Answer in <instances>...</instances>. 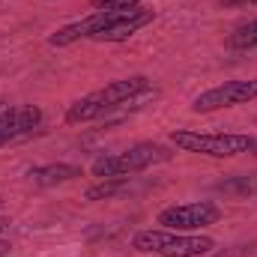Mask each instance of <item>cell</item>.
Wrapping results in <instances>:
<instances>
[{
    "label": "cell",
    "mask_w": 257,
    "mask_h": 257,
    "mask_svg": "<svg viewBox=\"0 0 257 257\" xmlns=\"http://www.w3.org/2000/svg\"><path fill=\"white\" fill-rule=\"evenodd\" d=\"M6 108H9V105H6V102H3V99H0V114H3V111H6Z\"/></svg>",
    "instance_id": "cell-16"
},
{
    "label": "cell",
    "mask_w": 257,
    "mask_h": 257,
    "mask_svg": "<svg viewBox=\"0 0 257 257\" xmlns=\"http://www.w3.org/2000/svg\"><path fill=\"white\" fill-rule=\"evenodd\" d=\"M254 141L245 132H197V128H174L171 144L183 153L209 156V159H233L254 153Z\"/></svg>",
    "instance_id": "cell-2"
},
{
    "label": "cell",
    "mask_w": 257,
    "mask_h": 257,
    "mask_svg": "<svg viewBox=\"0 0 257 257\" xmlns=\"http://www.w3.org/2000/svg\"><path fill=\"white\" fill-rule=\"evenodd\" d=\"M227 48L230 51H254L257 48V18L233 27V33L227 36Z\"/></svg>",
    "instance_id": "cell-10"
},
{
    "label": "cell",
    "mask_w": 257,
    "mask_h": 257,
    "mask_svg": "<svg viewBox=\"0 0 257 257\" xmlns=\"http://www.w3.org/2000/svg\"><path fill=\"white\" fill-rule=\"evenodd\" d=\"M174 153L171 147L165 144H156V141H141L128 150H120V153H111V156H99L93 162V177L99 180H114V177H135L141 171H150L156 165H165L171 162Z\"/></svg>",
    "instance_id": "cell-4"
},
{
    "label": "cell",
    "mask_w": 257,
    "mask_h": 257,
    "mask_svg": "<svg viewBox=\"0 0 257 257\" xmlns=\"http://www.w3.org/2000/svg\"><path fill=\"white\" fill-rule=\"evenodd\" d=\"M251 156H257V141H254V153H251Z\"/></svg>",
    "instance_id": "cell-17"
},
{
    "label": "cell",
    "mask_w": 257,
    "mask_h": 257,
    "mask_svg": "<svg viewBox=\"0 0 257 257\" xmlns=\"http://www.w3.org/2000/svg\"><path fill=\"white\" fill-rule=\"evenodd\" d=\"M39 126H42L39 105H9L0 114V147H9V144L30 138Z\"/></svg>",
    "instance_id": "cell-7"
},
{
    "label": "cell",
    "mask_w": 257,
    "mask_h": 257,
    "mask_svg": "<svg viewBox=\"0 0 257 257\" xmlns=\"http://www.w3.org/2000/svg\"><path fill=\"white\" fill-rule=\"evenodd\" d=\"M30 183L33 186H42V189H51V186H63V183H72L78 177H84V171L78 165H42V168H30Z\"/></svg>",
    "instance_id": "cell-8"
},
{
    "label": "cell",
    "mask_w": 257,
    "mask_h": 257,
    "mask_svg": "<svg viewBox=\"0 0 257 257\" xmlns=\"http://www.w3.org/2000/svg\"><path fill=\"white\" fill-rule=\"evenodd\" d=\"M215 192L230 194V197H248L257 192V174H236V177H227L215 186Z\"/></svg>",
    "instance_id": "cell-9"
},
{
    "label": "cell",
    "mask_w": 257,
    "mask_h": 257,
    "mask_svg": "<svg viewBox=\"0 0 257 257\" xmlns=\"http://www.w3.org/2000/svg\"><path fill=\"white\" fill-rule=\"evenodd\" d=\"M93 9H132V6H141L144 0H90Z\"/></svg>",
    "instance_id": "cell-12"
},
{
    "label": "cell",
    "mask_w": 257,
    "mask_h": 257,
    "mask_svg": "<svg viewBox=\"0 0 257 257\" xmlns=\"http://www.w3.org/2000/svg\"><path fill=\"white\" fill-rule=\"evenodd\" d=\"M9 224H12V221H9V218H3V215H0V236H3V233H6V230H9Z\"/></svg>",
    "instance_id": "cell-15"
},
{
    "label": "cell",
    "mask_w": 257,
    "mask_h": 257,
    "mask_svg": "<svg viewBox=\"0 0 257 257\" xmlns=\"http://www.w3.org/2000/svg\"><path fill=\"white\" fill-rule=\"evenodd\" d=\"M147 93H156L153 90V81L147 75H128V78H117V81H108L105 87L75 99L69 108H66L63 120L69 126H84V123H93V120H102L105 114L123 108L128 102L147 96Z\"/></svg>",
    "instance_id": "cell-1"
},
{
    "label": "cell",
    "mask_w": 257,
    "mask_h": 257,
    "mask_svg": "<svg viewBox=\"0 0 257 257\" xmlns=\"http://www.w3.org/2000/svg\"><path fill=\"white\" fill-rule=\"evenodd\" d=\"M221 218V206L212 200H189V203H174L165 206L156 218L159 227L168 230H180V233H197L209 224H218Z\"/></svg>",
    "instance_id": "cell-5"
},
{
    "label": "cell",
    "mask_w": 257,
    "mask_h": 257,
    "mask_svg": "<svg viewBox=\"0 0 257 257\" xmlns=\"http://www.w3.org/2000/svg\"><path fill=\"white\" fill-rule=\"evenodd\" d=\"M126 180L128 177H114V180H102L99 186H93V189H87V200H108V197H114V194H120L126 189Z\"/></svg>",
    "instance_id": "cell-11"
},
{
    "label": "cell",
    "mask_w": 257,
    "mask_h": 257,
    "mask_svg": "<svg viewBox=\"0 0 257 257\" xmlns=\"http://www.w3.org/2000/svg\"><path fill=\"white\" fill-rule=\"evenodd\" d=\"M224 6H251V3H257V0H221Z\"/></svg>",
    "instance_id": "cell-13"
},
{
    "label": "cell",
    "mask_w": 257,
    "mask_h": 257,
    "mask_svg": "<svg viewBox=\"0 0 257 257\" xmlns=\"http://www.w3.org/2000/svg\"><path fill=\"white\" fill-rule=\"evenodd\" d=\"M132 248L156 257H203L215 248V239L203 233L168 230V227H144L132 236Z\"/></svg>",
    "instance_id": "cell-3"
},
{
    "label": "cell",
    "mask_w": 257,
    "mask_h": 257,
    "mask_svg": "<svg viewBox=\"0 0 257 257\" xmlns=\"http://www.w3.org/2000/svg\"><path fill=\"white\" fill-rule=\"evenodd\" d=\"M257 99V78H236V81H224L215 84L203 93H197L192 99V111L194 114H215L224 108H236L245 102Z\"/></svg>",
    "instance_id": "cell-6"
},
{
    "label": "cell",
    "mask_w": 257,
    "mask_h": 257,
    "mask_svg": "<svg viewBox=\"0 0 257 257\" xmlns=\"http://www.w3.org/2000/svg\"><path fill=\"white\" fill-rule=\"evenodd\" d=\"M9 251H12V242L0 236V257H6V254H9Z\"/></svg>",
    "instance_id": "cell-14"
}]
</instances>
